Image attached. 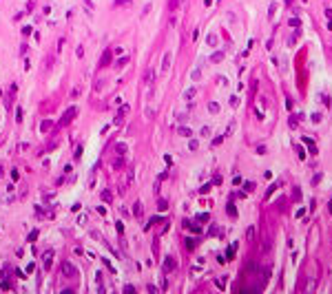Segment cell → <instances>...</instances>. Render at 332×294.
I'll list each match as a JSON object with an SVG mask.
<instances>
[{"label": "cell", "mask_w": 332, "mask_h": 294, "mask_svg": "<svg viewBox=\"0 0 332 294\" xmlns=\"http://www.w3.org/2000/svg\"><path fill=\"white\" fill-rule=\"evenodd\" d=\"M171 60H173V53H171V51H168V53H164V60H162V71H164V73L171 69Z\"/></svg>", "instance_id": "cell-1"}, {"label": "cell", "mask_w": 332, "mask_h": 294, "mask_svg": "<svg viewBox=\"0 0 332 294\" xmlns=\"http://www.w3.org/2000/svg\"><path fill=\"white\" fill-rule=\"evenodd\" d=\"M62 272H64V276H76V268H73L69 261H64V263H62Z\"/></svg>", "instance_id": "cell-2"}, {"label": "cell", "mask_w": 332, "mask_h": 294, "mask_svg": "<svg viewBox=\"0 0 332 294\" xmlns=\"http://www.w3.org/2000/svg\"><path fill=\"white\" fill-rule=\"evenodd\" d=\"M175 268H177V261L173 259V257H166V261H164V270H166V272H173Z\"/></svg>", "instance_id": "cell-3"}, {"label": "cell", "mask_w": 332, "mask_h": 294, "mask_svg": "<svg viewBox=\"0 0 332 294\" xmlns=\"http://www.w3.org/2000/svg\"><path fill=\"white\" fill-rule=\"evenodd\" d=\"M76 115H78V111H76V109H69V111H66V113H64V117H62V124H66V122H69V120H73Z\"/></svg>", "instance_id": "cell-4"}, {"label": "cell", "mask_w": 332, "mask_h": 294, "mask_svg": "<svg viewBox=\"0 0 332 294\" xmlns=\"http://www.w3.org/2000/svg\"><path fill=\"white\" fill-rule=\"evenodd\" d=\"M303 140V144H308V148H310V153L312 155H317V146H314V142L310 140V137H301Z\"/></svg>", "instance_id": "cell-5"}, {"label": "cell", "mask_w": 332, "mask_h": 294, "mask_svg": "<svg viewBox=\"0 0 332 294\" xmlns=\"http://www.w3.org/2000/svg\"><path fill=\"white\" fill-rule=\"evenodd\" d=\"M51 259H53V252H51V250H49V252H45V270L51 268Z\"/></svg>", "instance_id": "cell-6"}, {"label": "cell", "mask_w": 332, "mask_h": 294, "mask_svg": "<svg viewBox=\"0 0 332 294\" xmlns=\"http://www.w3.org/2000/svg\"><path fill=\"white\" fill-rule=\"evenodd\" d=\"M177 135H182V137H191V128H186V126H179V128H177Z\"/></svg>", "instance_id": "cell-7"}, {"label": "cell", "mask_w": 332, "mask_h": 294, "mask_svg": "<svg viewBox=\"0 0 332 294\" xmlns=\"http://www.w3.org/2000/svg\"><path fill=\"white\" fill-rule=\"evenodd\" d=\"M144 84H146V86H151V84H153V71H151V69L144 73Z\"/></svg>", "instance_id": "cell-8"}, {"label": "cell", "mask_w": 332, "mask_h": 294, "mask_svg": "<svg viewBox=\"0 0 332 294\" xmlns=\"http://www.w3.org/2000/svg\"><path fill=\"white\" fill-rule=\"evenodd\" d=\"M226 212L230 214V217H237V208L232 206V201H228V206H226Z\"/></svg>", "instance_id": "cell-9"}, {"label": "cell", "mask_w": 332, "mask_h": 294, "mask_svg": "<svg viewBox=\"0 0 332 294\" xmlns=\"http://www.w3.org/2000/svg\"><path fill=\"white\" fill-rule=\"evenodd\" d=\"M195 95H197V91H195V89H188L186 93H184V97H186V100H193Z\"/></svg>", "instance_id": "cell-10"}, {"label": "cell", "mask_w": 332, "mask_h": 294, "mask_svg": "<svg viewBox=\"0 0 332 294\" xmlns=\"http://www.w3.org/2000/svg\"><path fill=\"white\" fill-rule=\"evenodd\" d=\"M244 190H246V192H252V190H255V181H246V184H244Z\"/></svg>", "instance_id": "cell-11"}, {"label": "cell", "mask_w": 332, "mask_h": 294, "mask_svg": "<svg viewBox=\"0 0 332 294\" xmlns=\"http://www.w3.org/2000/svg\"><path fill=\"white\" fill-rule=\"evenodd\" d=\"M166 208H168L166 199H157V210H166Z\"/></svg>", "instance_id": "cell-12"}, {"label": "cell", "mask_w": 332, "mask_h": 294, "mask_svg": "<svg viewBox=\"0 0 332 294\" xmlns=\"http://www.w3.org/2000/svg\"><path fill=\"white\" fill-rule=\"evenodd\" d=\"M109 62H111V53H104V55H102V64L100 66H106Z\"/></svg>", "instance_id": "cell-13"}, {"label": "cell", "mask_w": 332, "mask_h": 294, "mask_svg": "<svg viewBox=\"0 0 332 294\" xmlns=\"http://www.w3.org/2000/svg\"><path fill=\"white\" fill-rule=\"evenodd\" d=\"M299 117H301V115H292V117H290V126H292V128L299 124Z\"/></svg>", "instance_id": "cell-14"}, {"label": "cell", "mask_w": 332, "mask_h": 294, "mask_svg": "<svg viewBox=\"0 0 332 294\" xmlns=\"http://www.w3.org/2000/svg\"><path fill=\"white\" fill-rule=\"evenodd\" d=\"M115 150H117V155H124V153H126V146H124V144H117Z\"/></svg>", "instance_id": "cell-15"}, {"label": "cell", "mask_w": 332, "mask_h": 294, "mask_svg": "<svg viewBox=\"0 0 332 294\" xmlns=\"http://www.w3.org/2000/svg\"><path fill=\"white\" fill-rule=\"evenodd\" d=\"M219 60H224V53H221V51H217V53L213 55V62H219Z\"/></svg>", "instance_id": "cell-16"}, {"label": "cell", "mask_w": 332, "mask_h": 294, "mask_svg": "<svg viewBox=\"0 0 332 294\" xmlns=\"http://www.w3.org/2000/svg\"><path fill=\"white\" fill-rule=\"evenodd\" d=\"M102 199H104V201H111V199H113V195H111L109 190H104V192H102Z\"/></svg>", "instance_id": "cell-17"}, {"label": "cell", "mask_w": 332, "mask_h": 294, "mask_svg": "<svg viewBox=\"0 0 332 294\" xmlns=\"http://www.w3.org/2000/svg\"><path fill=\"white\" fill-rule=\"evenodd\" d=\"M177 5H179V0H168V9H171V11L175 9Z\"/></svg>", "instance_id": "cell-18"}, {"label": "cell", "mask_w": 332, "mask_h": 294, "mask_svg": "<svg viewBox=\"0 0 332 294\" xmlns=\"http://www.w3.org/2000/svg\"><path fill=\"white\" fill-rule=\"evenodd\" d=\"M208 109H211V113H217V111H219V106H217L215 102H211V104H208Z\"/></svg>", "instance_id": "cell-19"}, {"label": "cell", "mask_w": 332, "mask_h": 294, "mask_svg": "<svg viewBox=\"0 0 332 294\" xmlns=\"http://www.w3.org/2000/svg\"><path fill=\"white\" fill-rule=\"evenodd\" d=\"M299 25H301V20H299V18H292V20H290V27H299Z\"/></svg>", "instance_id": "cell-20"}, {"label": "cell", "mask_w": 332, "mask_h": 294, "mask_svg": "<svg viewBox=\"0 0 332 294\" xmlns=\"http://www.w3.org/2000/svg\"><path fill=\"white\" fill-rule=\"evenodd\" d=\"M131 2H133V0H117L115 5H117V7H122V5H131Z\"/></svg>", "instance_id": "cell-21"}, {"label": "cell", "mask_w": 332, "mask_h": 294, "mask_svg": "<svg viewBox=\"0 0 332 294\" xmlns=\"http://www.w3.org/2000/svg\"><path fill=\"white\" fill-rule=\"evenodd\" d=\"M312 122H314V124H319V122H321V115L314 113V115H312Z\"/></svg>", "instance_id": "cell-22"}, {"label": "cell", "mask_w": 332, "mask_h": 294, "mask_svg": "<svg viewBox=\"0 0 332 294\" xmlns=\"http://www.w3.org/2000/svg\"><path fill=\"white\" fill-rule=\"evenodd\" d=\"M211 234H221V230L217 228V226H213V228H211Z\"/></svg>", "instance_id": "cell-23"}, {"label": "cell", "mask_w": 332, "mask_h": 294, "mask_svg": "<svg viewBox=\"0 0 332 294\" xmlns=\"http://www.w3.org/2000/svg\"><path fill=\"white\" fill-rule=\"evenodd\" d=\"M297 153H299V157H301V159H303V157H306V150H303L301 146H299V148H297Z\"/></svg>", "instance_id": "cell-24"}, {"label": "cell", "mask_w": 332, "mask_h": 294, "mask_svg": "<svg viewBox=\"0 0 332 294\" xmlns=\"http://www.w3.org/2000/svg\"><path fill=\"white\" fill-rule=\"evenodd\" d=\"M35 239H38V230H35V232H31V234H29V241H35Z\"/></svg>", "instance_id": "cell-25"}, {"label": "cell", "mask_w": 332, "mask_h": 294, "mask_svg": "<svg viewBox=\"0 0 332 294\" xmlns=\"http://www.w3.org/2000/svg\"><path fill=\"white\" fill-rule=\"evenodd\" d=\"M126 62H129V58H122V60H117V66H124Z\"/></svg>", "instance_id": "cell-26"}, {"label": "cell", "mask_w": 332, "mask_h": 294, "mask_svg": "<svg viewBox=\"0 0 332 294\" xmlns=\"http://www.w3.org/2000/svg\"><path fill=\"white\" fill-rule=\"evenodd\" d=\"M133 214H135V217H140V204H135V208H133Z\"/></svg>", "instance_id": "cell-27"}, {"label": "cell", "mask_w": 332, "mask_h": 294, "mask_svg": "<svg viewBox=\"0 0 332 294\" xmlns=\"http://www.w3.org/2000/svg\"><path fill=\"white\" fill-rule=\"evenodd\" d=\"M2 175H5V170H2V166H0V177H2Z\"/></svg>", "instance_id": "cell-28"}, {"label": "cell", "mask_w": 332, "mask_h": 294, "mask_svg": "<svg viewBox=\"0 0 332 294\" xmlns=\"http://www.w3.org/2000/svg\"><path fill=\"white\" fill-rule=\"evenodd\" d=\"M211 2H213V0H206V5H211Z\"/></svg>", "instance_id": "cell-29"}, {"label": "cell", "mask_w": 332, "mask_h": 294, "mask_svg": "<svg viewBox=\"0 0 332 294\" xmlns=\"http://www.w3.org/2000/svg\"><path fill=\"white\" fill-rule=\"evenodd\" d=\"M330 212H332V204H330Z\"/></svg>", "instance_id": "cell-30"}]
</instances>
